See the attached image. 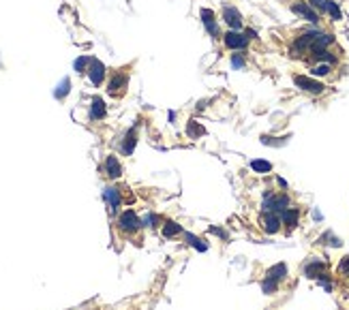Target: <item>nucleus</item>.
<instances>
[{
    "instance_id": "f257e3e1",
    "label": "nucleus",
    "mask_w": 349,
    "mask_h": 310,
    "mask_svg": "<svg viewBox=\"0 0 349 310\" xmlns=\"http://www.w3.org/2000/svg\"><path fill=\"white\" fill-rule=\"evenodd\" d=\"M141 227H143V225H141L139 216H137L133 210H125V212L118 216V231L122 233V235H127V237L135 235Z\"/></svg>"
},
{
    "instance_id": "f03ea898",
    "label": "nucleus",
    "mask_w": 349,
    "mask_h": 310,
    "mask_svg": "<svg viewBox=\"0 0 349 310\" xmlns=\"http://www.w3.org/2000/svg\"><path fill=\"white\" fill-rule=\"evenodd\" d=\"M292 204H290V197H287V193H266L263 195V204H261V208H263V212H276V214H281V212H285L287 208H290Z\"/></svg>"
},
{
    "instance_id": "7ed1b4c3",
    "label": "nucleus",
    "mask_w": 349,
    "mask_h": 310,
    "mask_svg": "<svg viewBox=\"0 0 349 310\" xmlns=\"http://www.w3.org/2000/svg\"><path fill=\"white\" fill-rule=\"evenodd\" d=\"M294 83L296 88H300L306 94H313V97H319V94L326 92V83H321L315 77H309V75H294Z\"/></svg>"
},
{
    "instance_id": "20e7f679",
    "label": "nucleus",
    "mask_w": 349,
    "mask_h": 310,
    "mask_svg": "<svg viewBox=\"0 0 349 310\" xmlns=\"http://www.w3.org/2000/svg\"><path fill=\"white\" fill-rule=\"evenodd\" d=\"M223 43L227 50H232V52H244L249 45V39H247V34L238 32V30H227L223 34Z\"/></svg>"
},
{
    "instance_id": "39448f33",
    "label": "nucleus",
    "mask_w": 349,
    "mask_h": 310,
    "mask_svg": "<svg viewBox=\"0 0 349 310\" xmlns=\"http://www.w3.org/2000/svg\"><path fill=\"white\" fill-rule=\"evenodd\" d=\"M127 86H129V73L125 71H118L110 77V83H107V92L112 94V97H122L127 92Z\"/></svg>"
},
{
    "instance_id": "423d86ee",
    "label": "nucleus",
    "mask_w": 349,
    "mask_h": 310,
    "mask_svg": "<svg viewBox=\"0 0 349 310\" xmlns=\"http://www.w3.org/2000/svg\"><path fill=\"white\" fill-rule=\"evenodd\" d=\"M261 229L266 231V233H279L281 231V225H283V220H281V214H276V212H263L261 214Z\"/></svg>"
},
{
    "instance_id": "0eeeda50",
    "label": "nucleus",
    "mask_w": 349,
    "mask_h": 310,
    "mask_svg": "<svg viewBox=\"0 0 349 310\" xmlns=\"http://www.w3.org/2000/svg\"><path fill=\"white\" fill-rule=\"evenodd\" d=\"M326 270H328V261L313 257L304 263V276L306 278H319V276L326 274Z\"/></svg>"
},
{
    "instance_id": "6e6552de",
    "label": "nucleus",
    "mask_w": 349,
    "mask_h": 310,
    "mask_svg": "<svg viewBox=\"0 0 349 310\" xmlns=\"http://www.w3.org/2000/svg\"><path fill=\"white\" fill-rule=\"evenodd\" d=\"M223 21L230 26V30H238L240 32V28H242V15H240V11L236 9V7H232V5H225L223 7Z\"/></svg>"
},
{
    "instance_id": "1a4fd4ad",
    "label": "nucleus",
    "mask_w": 349,
    "mask_h": 310,
    "mask_svg": "<svg viewBox=\"0 0 349 310\" xmlns=\"http://www.w3.org/2000/svg\"><path fill=\"white\" fill-rule=\"evenodd\" d=\"M103 199H105V204L110 206V210L116 212L120 206H122V201H125V197H122V188H118V186H107V188L103 190Z\"/></svg>"
},
{
    "instance_id": "9d476101",
    "label": "nucleus",
    "mask_w": 349,
    "mask_h": 310,
    "mask_svg": "<svg viewBox=\"0 0 349 310\" xmlns=\"http://www.w3.org/2000/svg\"><path fill=\"white\" fill-rule=\"evenodd\" d=\"M199 17H201V24L206 26V30H208L210 37H212V39H219L221 32H219V26H216L214 11H212V9H201V11H199Z\"/></svg>"
},
{
    "instance_id": "9b49d317",
    "label": "nucleus",
    "mask_w": 349,
    "mask_h": 310,
    "mask_svg": "<svg viewBox=\"0 0 349 310\" xmlns=\"http://www.w3.org/2000/svg\"><path fill=\"white\" fill-rule=\"evenodd\" d=\"M292 11H294L296 15L302 17V19H306L309 24H317V21H319V13H317V11L313 9L309 3H294V5H292Z\"/></svg>"
},
{
    "instance_id": "f8f14e48",
    "label": "nucleus",
    "mask_w": 349,
    "mask_h": 310,
    "mask_svg": "<svg viewBox=\"0 0 349 310\" xmlns=\"http://www.w3.org/2000/svg\"><path fill=\"white\" fill-rule=\"evenodd\" d=\"M105 64L101 60H97V58H92L90 60V67H88V77L92 81V86H101L103 79H105Z\"/></svg>"
},
{
    "instance_id": "ddd939ff",
    "label": "nucleus",
    "mask_w": 349,
    "mask_h": 310,
    "mask_svg": "<svg viewBox=\"0 0 349 310\" xmlns=\"http://www.w3.org/2000/svg\"><path fill=\"white\" fill-rule=\"evenodd\" d=\"M281 220L287 227V231H294L298 225H300V208H287L285 212H281Z\"/></svg>"
},
{
    "instance_id": "4468645a",
    "label": "nucleus",
    "mask_w": 349,
    "mask_h": 310,
    "mask_svg": "<svg viewBox=\"0 0 349 310\" xmlns=\"http://www.w3.org/2000/svg\"><path fill=\"white\" fill-rule=\"evenodd\" d=\"M107 116V107H105V101L101 97H94L90 101V120H103Z\"/></svg>"
},
{
    "instance_id": "2eb2a0df",
    "label": "nucleus",
    "mask_w": 349,
    "mask_h": 310,
    "mask_svg": "<svg viewBox=\"0 0 349 310\" xmlns=\"http://www.w3.org/2000/svg\"><path fill=\"white\" fill-rule=\"evenodd\" d=\"M105 173L112 178V180H116V178L122 175V165H120V161L114 157V154H110V157L105 159Z\"/></svg>"
},
{
    "instance_id": "dca6fc26",
    "label": "nucleus",
    "mask_w": 349,
    "mask_h": 310,
    "mask_svg": "<svg viewBox=\"0 0 349 310\" xmlns=\"http://www.w3.org/2000/svg\"><path fill=\"white\" fill-rule=\"evenodd\" d=\"M135 146H137V130L131 128V130H127V135H125V139H122V146H120V150H122V154H127V157H131V154H133V150H135Z\"/></svg>"
},
{
    "instance_id": "f3484780",
    "label": "nucleus",
    "mask_w": 349,
    "mask_h": 310,
    "mask_svg": "<svg viewBox=\"0 0 349 310\" xmlns=\"http://www.w3.org/2000/svg\"><path fill=\"white\" fill-rule=\"evenodd\" d=\"M266 278H270V280H274V282H283L285 278H287V265L285 263H276V265H272L270 270H268V274H266Z\"/></svg>"
},
{
    "instance_id": "a211bd4d",
    "label": "nucleus",
    "mask_w": 349,
    "mask_h": 310,
    "mask_svg": "<svg viewBox=\"0 0 349 310\" xmlns=\"http://www.w3.org/2000/svg\"><path fill=\"white\" fill-rule=\"evenodd\" d=\"M161 233L165 237H178V235H182V225H178L176 220H165Z\"/></svg>"
},
{
    "instance_id": "6ab92c4d",
    "label": "nucleus",
    "mask_w": 349,
    "mask_h": 310,
    "mask_svg": "<svg viewBox=\"0 0 349 310\" xmlns=\"http://www.w3.org/2000/svg\"><path fill=\"white\" fill-rule=\"evenodd\" d=\"M201 135H206V128H203L197 120H189V122H187V137H191V139H199Z\"/></svg>"
},
{
    "instance_id": "aec40b11",
    "label": "nucleus",
    "mask_w": 349,
    "mask_h": 310,
    "mask_svg": "<svg viewBox=\"0 0 349 310\" xmlns=\"http://www.w3.org/2000/svg\"><path fill=\"white\" fill-rule=\"evenodd\" d=\"M184 240L193 246L195 250H199V253H206L208 250V244L201 240V237H197V235H193V233H184Z\"/></svg>"
},
{
    "instance_id": "412c9836",
    "label": "nucleus",
    "mask_w": 349,
    "mask_h": 310,
    "mask_svg": "<svg viewBox=\"0 0 349 310\" xmlns=\"http://www.w3.org/2000/svg\"><path fill=\"white\" fill-rule=\"evenodd\" d=\"M332 73V64H326V62H319V64H313L311 67V75L313 77H326Z\"/></svg>"
},
{
    "instance_id": "4be33fe9",
    "label": "nucleus",
    "mask_w": 349,
    "mask_h": 310,
    "mask_svg": "<svg viewBox=\"0 0 349 310\" xmlns=\"http://www.w3.org/2000/svg\"><path fill=\"white\" fill-rule=\"evenodd\" d=\"M323 13H326V15H330L334 21L343 19V13H341L339 5H336V3H332V0H328V3H326V9H323Z\"/></svg>"
},
{
    "instance_id": "5701e85b",
    "label": "nucleus",
    "mask_w": 349,
    "mask_h": 310,
    "mask_svg": "<svg viewBox=\"0 0 349 310\" xmlns=\"http://www.w3.org/2000/svg\"><path fill=\"white\" fill-rule=\"evenodd\" d=\"M69 92H71V79H69V77H65L63 81L58 83V88L54 90V97H56V99L60 101V99H65Z\"/></svg>"
},
{
    "instance_id": "b1692460",
    "label": "nucleus",
    "mask_w": 349,
    "mask_h": 310,
    "mask_svg": "<svg viewBox=\"0 0 349 310\" xmlns=\"http://www.w3.org/2000/svg\"><path fill=\"white\" fill-rule=\"evenodd\" d=\"M251 169H253V171H257V173H268V171H272V163L261 161V159L251 161Z\"/></svg>"
},
{
    "instance_id": "393cba45",
    "label": "nucleus",
    "mask_w": 349,
    "mask_h": 310,
    "mask_svg": "<svg viewBox=\"0 0 349 310\" xmlns=\"http://www.w3.org/2000/svg\"><path fill=\"white\" fill-rule=\"evenodd\" d=\"M141 225L143 227H150V229H156L161 225V216H156V214H146V216H143V220H141Z\"/></svg>"
},
{
    "instance_id": "a878e982",
    "label": "nucleus",
    "mask_w": 349,
    "mask_h": 310,
    "mask_svg": "<svg viewBox=\"0 0 349 310\" xmlns=\"http://www.w3.org/2000/svg\"><path fill=\"white\" fill-rule=\"evenodd\" d=\"M90 60H92L90 56H81V58H77V60H75V71H77V73H88Z\"/></svg>"
},
{
    "instance_id": "bb28decb",
    "label": "nucleus",
    "mask_w": 349,
    "mask_h": 310,
    "mask_svg": "<svg viewBox=\"0 0 349 310\" xmlns=\"http://www.w3.org/2000/svg\"><path fill=\"white\" fill-rule=\"evenodd\" d=\"M336 272H339V276H341L343 280L349 282V257H343V259H341V263H339V268H336Z\"/></svg>"
},
{
    "instance_id": "cd10ccee",
    "label": "nucleus",
    "mask_w": 349,
    "mask_h": 310,
    "mask_svg": "<svg viewBox=\"0 0 349 310\" xmlns=\"http://www.w3.org/2000/svg\"><path fill=\"white\" fill-rule=\"evenodd\" d=\"M261 291L266 293V295L276 293V291H279V282H274V280H270V278H263V282H261Z\"/></svg>"
},
{
    "instance_id": "c85d7f7f",
    "label": "nucleus",
    "mask_w": 349,
    "mask_h": 310,
    "mask_svg": "<svg viewBox=\"0 0 349 310\" xmlns=\"http://www.w3.org/2000/svg\"><path fill=\"white\" fill-rule=\"evenodd\" d=\"M244 64H247V60H244L242 54H232V67H234V71L244 69Z\"/></svg>"
},
{
    "instance_id": "c756f323",
    "label": "nucleus",
    "mask_w": 349,
    "mask_h": 310,
    "mask_svg": "<svg viewBox=\"0 0 349 310\" xmlns=\"http://www.w3.org/2000/svg\"><path fill=\"white\" fill-rule=\"evenodd\" d=\"M326 3L328 0H309V5L317 11V13H323V9H326Z\"/></svg>"
},
{
    "instance_id": "7c9ffc66",
    "label": "nucleus",
    "mask_w": 349,
    "mask_h": 310,
    "mask_svg": "<svg viewBox=\"0 0 349 310\" xmlns=\"http://www.w3.org/2000/svg\"><path fill=\"white\" fill-rule=\"evenodd\" d=\"M210 233H214V235H219V237H223V240H227V233L221 229V227H210Z\"/></svg>"
},
{
    "instance_id": "2f4dec72",
    "label": "nucleus",
    "mask_w": 349,
    "mask_h": 310,
    "mask_svg": "<svg viewBox=\"0 0 349 310\" xmlns=\"http://www.w3.org/2000/svg\"><path fill=\"white\" fill-rule=\"evenodd\" d=\"M276 182H279V186H281V188H287V182L283 180V178H276Z\"/></svg>"
}]
</instances>
